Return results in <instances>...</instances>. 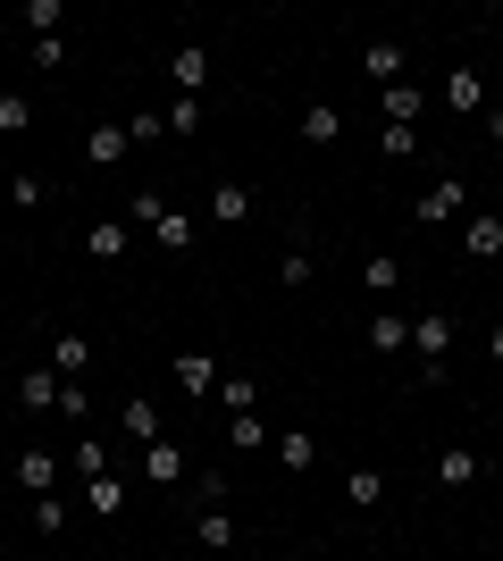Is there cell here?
Wrapping results in <instances>:
<instances>
[{"mask_svg":"<svg viewBox=\"0 0 503 561\" xmlns=\"http://www.w3.org/2000/svg\"><path fill=\"white\" fill-rule=\"evenodd\" d=\"M445 360H454V319L445 310H411V369H420V386H436Z\"/></svg>","mask_w":503,"mask_h":561,"instance_id":"cell-1","label":"cell"},{"mask_svg":"<svg viewBox=\"0 0 503 561\" xmlns=\"http://www.w3.org/2000/svg\"><path fill=\"white\" fill-rule=\"evenodd\" d=\"M479 478H487V453H470V445H445V453H436V486H445V494H470Z\"/></svg>","mask_w":503,"mask_h":561,"instance_id":"cell-2","label":"cell"},{"mask_svg":"<svg viewBox=\"0 0 503 561\" xmlns=\"http://www.w3.org/2000/svg\"><path fill=\"white\" fill-rule=\"evenodd\" d=\"M193 545L202 553H236V512L227 503H193Z\"/></svg>","mask_w":503,"mask_h":561,"instance_id":"cell-3","label":"cell"},{"mask_svg":"<svg viewBox=\"0 0 503 561\" xmlns=\"http://www.w3.org/2000/svg\"><path fill=\"white\" fill-rule=\"evenodd\" d=\"M420 218H428V227H445V218H470V185H461V176H436V185L420 193Z\"/></svg>","mask_w":503,"mask_h":561,"instance_id":"cell-4","label":"cell"},{"mask_svg":"<svg viewBox=\"0 0 503 561\" xmlns=\"http://www.w3.org/2000/svg\"><path fill=\"white\" fill-rule=\"evenodd\" d=\"M118 436H135V445H160V436H168L160 402H151V394H126V402H118Z\"/></svg>","mask_w":503,"mask_h":561,"instance_id":"cell-5","label":"cell"},{"mask_svg":"<svg viewBox=\"0 0 503 561\" xmlns=\"http://www.w3.org/2000/svg\"><path fill=\"white\" fill-rule=\"evenodd\" d=\"M436 101H445V110H454V117H487V76H479V68H454V76H445V93H436Z\"/></svg>","mask_w":503,"mask_h":561,"instance_id":"cell-6","label":"cell"},{"mask_svg":"<svg viewBox=\"0 0 503 561\" xmlns=\"http://www.w3.org/2000/svg\"><path fill=\"white\" fill-rule=\"evenodd\" d=\"M461 252L470 260H503V210H470L461 218Z\"/></svg>","mask_w":503,"mask_h":561,"instance_id":"cell-7","label":"cell"},{"mask_svg":"<svg viewBox=\"0 0 503 561\" xmlns=\"http://www.w3.org/2000/svg\"><path fill=\"white\" fill-rule=\"evenodd\" d=\"M126 151H135V142H126L118 117H93V126H84V160H93V168H118Z\"/></svg>","mask_w":503,"mask_h":561,"instance_id":"cell-8","label":"cell"},{"mask_svg":"<svg viewBox=\"0 0 503 561\" xmlns=\"http://www.w3.org/2000/svg\"><path fill=\"white\" fill-rule=\"evenodd\" d=\"M268 453H277V469H294V478H302V469H319V436H311V427H277V436H268Z\"/></svg>","mask_w":503,"mask_h":561,"instance_id":"cell-9","label":"cell"},{"mask_svg":"<svg viewBox=\"0 0 503 561\" xmlns=\"http://www.w3.org/2000/svg\"><path fill=\"white\" fill-rule=\"evenodd\" d=\"M369 352H411V310H395V302H378V319H369Z\"/></svg>","mask_w":503,"mask_h":561,"instance_id":"cell-10","label":"cell"},{"mask_svg":"<svg viewBox=\"0 0 503 561\" xmlns=\"http://www.w3.org/2000/svg\"><path fill=\"white\" fill-rule=\"evenodd\" d=\"M168 84L202 101V84H210V43H185V50H176V59H168Z\"/></svg>","mask_w":503,"mask_h":561,"instance_id":"cell-11","label":"cell"},{"mask_svg":"<svg viewBox=\"0 0 503 561\" xmlns=\"http://www.w3.org/2000/svg\"><path fill=\"white\" fill-rule=\"evenodd\" d=\"M361 68H369V84H411V50L403 43H369Z\"/></svg>","mask_w":503,"mask_h":561,"instance_id":"cell-12","label":"cell"},{"mask_svg":"<svg viewBox=\"0 0 503 561\" xmlns=\"http://www.w3.org/2000/svg\"><path fill=\"white\" fill-rule=\"evenodd\" d=\"M144 478H151V486H185V445H176V436L144 445Z\"/></svg>","mask_w":503,"mask_h":561,"instance_id":"cell-13","label":"cell"},{"mask_svg":"<svg viewBox=\"0 0 503 561\" xmlns=\"http://www.w3.org/2000/svg\"><path fill=\"white\" fill-rule=\"evenodd\" d=\"M18 486L25 494H59V461H50V445H25L18 453Z\"/></svg>","mask_w":503,"mask_h":561,"instance_id":"cell-14","label":"cell"},{"mask_svg":"<svg viewBox=\"0 0 503 561\" xmlns=\"http://www.w3.org/2000/svg\"><path fill=\"white\" fill-rule=\"evenodd\" d=\"M218 369H227L218 352H176V386L185 394H218Z\"/></svg>","mask_w":503,"mask_h":561,"instance_id":"cell-15","label":"cell"},{"mask_svg":"<svg viewBox=\"0 0 503 561\" xmlns=\"http://www.w3.org/2000/svg\"><path fill=\"white\" fill-rule=\"evenodd\" d=\"M50 369H59V377H84V369H93V335L59 328V335H50Z\"/></svg>","mask_w":503,"mask_h":561,"instance_id":"cell-16","label":"cell"},{"mask_svg":"<svg viewBox=\"0 0 503 561\" xmlns=\"http://www.w3.org/2000/svg\"><path fill=\"white\" fill-rule=\"evenodd\" d=\"M218 420H243V411H261V394H252V377H243V369H218Z\"/></svg>","mask_w":503,"mask_h":561,"instance_id":"cell-17","label":"cell"},{"mask_svg":"<svg viewBox=\"0 0 503 561\" xmlns=\"http://www.w3.org/2000/svg\"><path fill=\"white\" fill-rule=\"evenodd\" d=\"M277 285H294V294L311 285V227H294V234H286V252H277Z\"/></svg>","mask_w":503,"mask_h":561,"instance_id":"cell-18","label":"cell"},{"mask_svg":"<svg viewBox=\"0 0 503 561\" xmlns=\"http://www.w3.org/2000/svg\"><path fill=\"white\" fill-rule=\"evenodd\" d=\"M84 512H93V519H118V512H126V478H118V469L84 478Z\"/></svg>","mask_w":503,"mask_h":561,"instance_id":"cell-19","label":"cell"},{"mask_svg":"<svg viewBox=\"0 0 503 561\" xmlns=\"http://www.w3.org/2000/svg\"><path fill=\"white\" fill-rule=\"evenodd\" d=\"M59 386H68L59 369H25L18 377V411H59Z\"/></svg>","mask_w":503,"mask_h":561,"instance_id":"cell-20","label":"cell"},{"mask_svg":"<svg viewBox=\"0 0 503 561\" xmlns=\"http://www.w3.org/2000/svg\"><path fill=\"white\" fill-rule=\"evenodd\" d=\"M126 243H135V227H126V218H110V227H84V260H101V268H110V260H126Z\"/></svg>","mask_w":503,"mask_h":561,"instance_id":"cell-21","label":"cell"},{"mask_svg":"<svg viewBox=\"0 0 503 561\" xmlns=\"http://www.w3.org/2000/svg\"><path fill=\"white\" fill-rule=\"evenodd\" d=\"M302 142H311V151L344 142V110H335V101H311V110H302Z\"/></svg>","mask_w":503,"mask_h":561,"instance_id":"cell-22","label":"cell"},{"mask_svg":"<svg viewBox=\"0 0 503 561\" xmlns=\"http://www.w3.org/2000/svg\"><path fill=\"white\" fill-rule=\"evenodd\" d=\"M361 285H369L378 302H395V294H403V260H395V252H369V260H361Z\"/></svg>","mask_w":503,"mask_h":561,"instance_id":"cell-23","label":"cell"},{"mask_svg":"<svg viewBox=\"0 0 503 561\" xmlns=\"http://www.w3.org/2000/svg\"><path fill=\"white\" fill-rule=\"evenodd\" d=\"M344 503H353V512H378V503H386V478L369 461H353V469H344Z\"/></svg>","mask_w":503,"mask_h":561,"instance_id":"cell-24","label":"cell"},{"mask_svg":"<svg viewBox=\"0 0 503 561\" xmlns=\"http://www.w3.org/2000/svg\"><path fill=\"white\" fill-rule=\"evenodd\" d=\"M386 126H420V117H428V93H420V84H386Z\"/></svg>","mask_w":503,"mask_h":561,"instance_id":"cell-25","label":"cell"},{"mask_svg":"<svg viewBox=\"0 0 503 561\" xmlns=\"http://www.w3.org/2000/svg\"><path fill=\"white\" fill-rule=\"evenodd\" d=\"M210 218H218V227H243V218H252V185H236V176L210 185Z\"/></svg>","mask_w":503,"mask_h":561,"instance_id":"cell-26","label":"cell"},{"mask_svg":"<svg viewBox=\"0 0 503 561\" xmlns=\"http://www.w3.org/2000/svg\"><path fill=\"white\" fill-rule=\"evenodd\" d=\"M34 528H43V537H68V528H76V503H68V494H34Z\"/></svg>","mask_w":503,"mask_h":561,"instance_id":"cell-27","label":"cell"},{"mask_svg":"<svg viewBox=\"0 0 503 561\" xmlns=\"http://www.w3.org/2000/svg\"><path fill=\"white\" fill-rule=\"evenodd\" d=\"M151 243H160V252H193V218L185 210H160V218H151Z\"/></svg>","mask_w":503,"mask_h":561,"instance_id":"cell-28","label":"cell"},{"mask_svg":"<svg viewBox=\"0 0 503 561\" xmlns=\"http://www.w3.org/2000/svg\"><path fill=\"white\" fill-rule=\"evenodd\" d=\"M43 202H50V185L34 168H18V176H9V210H43Z\"/></svg>","mask_w":503,"mask_h":561,"instance_id":"cell-29","label":"cell"},{"mask_svg":"<svg viewBox=\"0 0 503 561\" xmlns=\"http://www.w3.org/2000/svg\"><path fill=\"white\" fill-rule=\"evenodd\" d=\"M261 445H268L261 411H243V420H227V453H261Z\"/></svg>","mask_w":503,"mask_h":561,"instance_id":"cell-30","label":"cell"},{"mask_svg":"<svg viewBox=\"0 0 503 561\" xmlns=\"http://www.w3.org/2000/svg\"><path fill=\"white\" fill-rule=\"evenodd\" d=\"M68 469H76V478H101V469H110V445H101V436H76Z\"/></svg>","mask_w":503,"mask_h":561,"instance_id":"cell-31","label":"cell"},{"mask_svg":"<svg viewBox=\"0 0 503 561\" xmlns=\"http://www.w3.org/2000/svg\"><path fill=\"white\" fill-rule=\"evenodd\" d=\"M25 25H34V43H50V34L68 25V9H59V0H25Z\"/></svg>","mask_w":503,"mask_h":561,"instance_id":"cell-32","label":"cell"},{"mask_svg":"<svg viewBox=\"0 0 503 561\" xmlns=\"http://www.w3.org/2000/svg\"><path fill=\"white\" fill-rule=\"evenodd\" d=\"M168 135H202V101H193V93L168 101Z\"/></svg>","mask_w":503,"mask_h":561,"instance_id":"cell-33","label":"cell"},{"mask_svg":"<svg viewBox=\"0 0 503 561\" xmlns=\"http://www.w3.org/2000/svg\"><path fill=\"white\" fill-rule=\"evenodd\" d=\"M25 126H34V101H25V93H0V135H25Z\"/></svg>","mask_w":503,"mask_h":561,"instance_id":"cell-34","label":"cell"},{"mask_svg":"<svg viewBox=\"0 0 503 561\" xmlns=\"http://www.w3.org/2000/svg\"><path fill=\"white\" fill-rule=\"evenodd\" d=\"M168 135V110H135L126 117V142H160Z\"/></svg>","mask_w":503,"mask_h":561,"instance_id":"cell-35","label":"cell"},{"mask_svg":"<svg viewBox=\"0 0 503 561\" xmlns=\"http://www.w3.org/2000/svg\"><path fill=\"white\" fill-rule=\"evenodd\" d=\"M386 160H420V126H386Z\"/></svg>","mask_w":503,"mask_h":561,"instance_id":"cell-36","label":"cell"},{"mask_svg":"<svg viewBox=\"0 0 503 561\" xmlns=\"http://www.w3.org/2000/svg\"><path fill=\"white\" fill-rule=\"evenodd\" d=\"M59 420H93V394H84L76 377H68V386H59Z\"/></svg>","mask_w":503,"mask_h":561,"instance_id":"cell-37","label":"cell"},{"mask_svg":"<svg viewBox=\"0 0 503 561\" xmlns=\"http://www.w3.org/2000/svg\"><path fill=\"white\" fill-rule=\"evenodd\" d=\"M34 68H43V76H59V68H68V34H50V43H34Z\"/></svg>","mask_w":503,"mask_h":561,"instance_id":"cell-38","label":"cell"},{"mask_svg":"<svg viewBox=\"0 0 503 561\" xmlns=\"http://www.w3.org/2000/svg\"><path fill=\"white\" fill-rule=\"evenodd\" d=\"M160 210H168V202H160V193L144 185V193H135V202H126V227H151V218H160Z\"/></svg>","mask_w":503,"mask_h":561,"instance_id":"cell-39","label":"cell"},{"mask_svg":"<svg viewBox=\"0 0 503 561\" xmlns=\"http://www.w3.org/2000/svg\"><path fill=\"white\" fill-rule=\"evenodd\" d=\"M479 126H487V135L503 142V101H487V117H479Z\"/></svg>","mask_w":503,"mask_h":561,"instance_id":"cell-40","label":"cell"},{"mask_svg":"<svg viewBox=\"0 0 503 561\" xmlns=\"http://www.w3.org/2000/svg\"><path fill=\"white\" fill-rule=\"evenodd\" d=\"M487 360H503V319H495V328H487Z\"/></svg>","mask_w":503,"mask_h":561,"instance_id":"cell-41","label":"cell"},{"mask_svg":"<svg viewBox=\"0 0 503 561\" xmlns=\"http://www.w3.org/2000/svg\"><path fill=\"white\" fill-rule=\"evenodd\" d=\"M243 561H261V553H243Z\"/></svg>","mask_w":503,"mask_h":561,"instance_id":"cell-42","label":"cell"},{"mask_svg":"<svg viewBox=\"0 0 503 561\" xmlns=\"http://www.w3.org/2000/svg\"><path fill=\"white\" fill-rule=\"evenodd\" d=\"M495 202H503V185H495Z\"/></svg>","mask_w":503,"mask_h":561,"instance_id":"cell-43","label":"cell"},{"mask_svg":"<svg viewBox=\"0 0 503 561\" xmlns=\"http://www.w3.org/2000/svg\"><path fill=\"white\" fill-rule=\"evenodd\" d=\"M386 561H395V553H386Z\"/></svg>","mask_w":503,"mask_h":561,"instance_id":"cell-44","label":"cell"}]
</instances>
